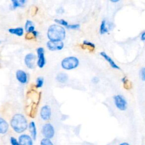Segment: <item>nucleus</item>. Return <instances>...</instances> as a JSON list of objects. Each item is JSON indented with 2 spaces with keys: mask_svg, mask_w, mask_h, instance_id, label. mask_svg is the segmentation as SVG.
<instances>
[{
  "mask_svg": "<svg viewBox=\"0 0 145 145\" xmlns=\"http://www.w3.org/2000/svg\"><path fill=\"white\" fill-rule=\"evenodd\" d=\"M47 36L49 41L59 42L63 41L66 37L65 29L58 24H52L48 28Z\"/></svg>",
  "mask_w": 145,
  "mask_h": 145,
  "instance_id": "obj_1",
  "label": "nucleus"
},
{
  "mask_svg": "<svg viewBox=\"0 0 145 145\" xmlns=\"http://www.w3.org/2000/svg\"><path fill=\"white\" fill-rule=\"evenodd\" d=\"M11 126L16 132L21 133L27 128V121L22 114H16L11 119Z\"/></svg>",
  "mask_w": 145,
  "mask_h": 145,
  "instance_id": "obj_2",
  "label": "nucleus"
},
{
  "mask_svg": "<svg viewBox=\"0 0 145 145\" xmlns=\"http://www.w3.org/2000/svg\"><path fill=\"white\" fill-rule=\"evenodd\" d=\"M79 65V60L77 57L69 56L64 58L61 61V67L66 70L75 69Z\"/></svg>",
  "mask_w": 145,
  "mask_h": 145,
  "instance_id": "obj_3",
  "label": "nucleus"
},
{
  "mask_svg": "<svg viewBox=\"0 0 145 145\" xmlns=\"http://www.w3.org/2000/svg\"><path fill=\"white\" fill-rule=\"evenodd\" d=\"M114 104L119 110L124 111L128 107V103L125 98L121 95H114L113 97Z\"/></svg>",
  "mask_w": 145,
  "mask_h": 145,
  "instance_id": "obj_4",
  "label": "nucleus"
},
{
  "mask_svg": "<svg viewBox=\"0 0 145 145\" xmlns=\"http://www.w3.org/2000/svg\"><path fill=\"white\" fill-rule=\"evenodd\" d=\"M42 133L46 138L50 139L53 137L54 135V129L53 126L50 124H46L43 126Z\"/></svg>",
  "mask_w": 145,
  "mask_h": 145,
  "instance_id": "obj_5",
  "label": "nucleus"
},
{
  "mask_svg": "<svg viewBox=\"0 0 145 145\" xmlns=\"http://www.w3.org/2000/svg\"><path fill=\"white\" fill-rule=\"evenodd\" d=\"M47 46L48 49L51 51L54 50H60L64 48V43L63 41L54 42V41H49L47 43Z\"/></svg>",
  "mask_w": 145,
  "mask_h": 145,
  "instance_id": "obj_6",
  "label": "nucleus"
},
{
  "mask_svg": "<svg viewBox=\"0 0 145 145\" xmlns=\"http://www.w3.org/2000/svg\"><path fill=\"white\" fill-rule=\"evenodd\" d=\"M44 49L42 47L39 48L37 49V53H38V65L40 68H43L45 66L46 61L44 56Z\"/></svg>",
  "mask_w": 145,
  "mask_h": 145,
  "instance_id": "obj_7",
  "label": "nucleus"
},
{
  "mask_svg": "<svg viewBox=\"0 0 145 145\" xmlns=\"http://www.w3.org/2000/svg\"><path fill=\"white\" fill-rule=\"evenodd\" d=\"M40 116L43 120H49L51 116V109L49 105H46L42 107L40 111Z\"/></svg>",
  "mask_w": 145,
  "mask_h": 145,
  "instance_id": "obj_8",
  "label": "nucleus"
},
{
  "mask_svg": "<svg viewBox=\"0 0 145 145\" xmlns=\"http://www.w3.org/2000/svg\"><path fill=\"white\" fill-rule=\"evenodd\" d=\"M36 56L33 53L27 54L24 59V63L30 69H34L35 67V61Z\"/></svg>",
  "mask_w": 145,
  "mask_h": 145,
  "instance_id": "obj_9",
  "label": "nucleus"
},
{
  "mask_svg": "<svg viewBox=\"0 0 145 145\" xmlns=\"http://www.w3.org/2000/svg\"><path fill=\"white\" fill-rule=\"evenodd\" d=\"M100 56H102L103 58H104L105 60H106L108 63L109 64L110 66H111L113 69H118V70L120 69V68L119 66L117 65L116 63L113 60L111 57H110L106 53L104 52H101L100 53Z\"/></svg>",
  "mask_w": 145,
  "mask_h": 145,
  "instance_id": "obj_10",
  "label": "nucleus"
},
{
  "mask_svg": "<svg viewBox=\"0 0 145 145\" xmlns=\"http://www.w3.org/2000/svg\"><path fill=\"white\" fill-rule=\"evenodd\" d=\"M20 145H33V141L31 138L28 135L23 134L20 135L19 138Z\"/></svg>",
  "mask_w": 145,
  "mask_h": 145,
  "instance_id": "obj_11",
  "label": "nucleus"
},
{
  "mask_svg": "<svg viewBox=\"0 0 145 145\" xmlns=\"http://www.w3.org/2000/svg\"><path fill=\"white\" fill-rule=\"evenodd\" d=\"M16 77L17 80L21 83L24 84L27 81V76L24 71L21 70H17L16 73Z\"/></svg>",
  "mask_w": 145,
  "mask_h": 145,
  "instance_id": "obj_12",
  "label": "nucleus"
},
{
  "mask_svg": "<svg viewBox=\"0 0 145 145\" xmlns=\"http://www.w3.org/2000/svg\"><path fill=\"white\" fill-rule=\"evenodd\" d=\"M9 125L3 119L0 118V134H5L8 132Z\"/></svg>",
  "mask_w": 145,
  "mask_h": 145,
  "instance_id": "obj_13",
  "label": "nucleus"
},
{
  "mask_svg": "<svg viewBox=\"0 0 145 145\" xmlns=\"http://www.w3.org/2000/svg\"><path fill=\"white\" fill-rule=\"evenodd\" d=\"M68 79V75L65 73H60L56 76V80L61 83H64L66 82Z\"/></svg>",
  "mask_w": 145,
  "mask_h": 145,
  "instance_id": "obj_14",
  "label": "nucleus"
},
{
  "mask_svg": "<svg viewBox=\"0 0 145 145\" xmlns=\"http://www.w3.org/2000/svg\"><path fill=\"white\" fill-rule=\"evenodd\" d=\"M29 129H30V131L31 134L32 135V137H33V138L34 140H35L36 138L37 132H36V128L35 124L34 122L33 121L30 124Z\"/></svg>",
  "mask_w": 145,
  "mask_h": 145,
  "instance_id": "obj_15",
  "label": "nucleus"
},
{
  "mask_svg": "<svg viewBox=\"0 0 145 145\" xmlns=\"http://www.w3.org/2000/svg\"><path fill=\"white\" fill-rule=\"evenodd\" d=\"M9 32L12 34L17 35L18 36H21L23 34V29L21 27H18L16 28H10L9 30Z\"/></svg>",
  "mask_w": 145,
  "mask_h": 145,
  "instance_id": "obj_16",
  "label": "nucleus"
},
{
  "mask_svg": "<svg viewBox=\"0 0 145 145\" xmlns=\"http://www.w3.org/2000/svg\"><path fill=\"white\" fill-rule=\"evenodd\" d=\"M108 32V29L106 26V20L104 19L101 22L100 26V34L101 35H104V34L107 33Z\"/></svg>",
  "mask_w": 145,
  "mask_h": 145,
  "instance_id": "obj_17",
  "label": "nucleus"
},
{
  "mask_svg": "<svg viewBox=\"0 0 145 145\" xmlns=\"http://www.w3.org/2000/svg\"><path fill=\"white\" fill-rule=\"evenodd\" d=\"M25 28H26V31L28 32V33H32L34 32L35 30V27L34 26L33 22L30 20H27L26 25H25Z\"/></svg>",
  "mask_w": 145,
  "mask_h": 145,
  "instance_id": "obj_18",
  "label": "nucleus"
},
{
  "mask_svg": "<svg viewBox=\"0 0 145 145\" xmlns=\"http://www.w3.org/2000/svg\"><path fill=\"white\" fill-rule=\"evenodd\" d=\"M12 3H13V7L14 9H16L18 8V7L22 6L24 4L26 1L25 0H12Z\"/></svg>",
  "mask_w": 145,
  "mask_h": 145,
  "instance_id": "obj_19",
  "label": "nucleus"
},
{
  "mask_svg": "<svg viewBox=\"0 0 145 145\" xmlns=\"http://www.w3.org/2000/svg\"><path fill=\"white\" fill-rule=\"evenodd\" d=\"M54 22H56L57 23H58V24H59L61 25V26H63L66 27V28H67L69 25V24L68 22L67 21H66L65 20L63 19H54Z\"/></svg>",
  "mask_w": 145,
  "mask_h": 145,
  "instance_id": "obj_20",
  "label": "nucleus"
},
{
  "mask_svg": "<svg viewBox=\"0 0 145 145\" xmlns=\"http://www.w3.org/2000/svg\"><path fill=\"white\" fill-rule=\"evenodd\" d=\"M44 84V78L43 77H38L36 79V85L37 88H40L43 86Z\"/></svg>",
  "mask_w": 145,
  "mask_h": 145,
  "instance_id": "obj_21",
  "label": "nucleus"
},
{
  "mask_svg": "<svg viewBox=\"0 0 145 145\" xmlns=\"http://www.w3.org/2000/svg\"><path fill=\"white\" fill-rule=\"evenodd\" d=\"M83 44L86 46H88V47H90L93 49H94L95 48V45L94 44V43H91L89 41H87V40H84L83 41Z\"/></svg>",
  "mask_w": 145,
  "mask_h": 145,
  "instance_id": "obj_22",
  "label": "nucleus"
},
{
  "mask_svg": "<svg viewBox=\"0 0 145 145\" xmlns=\"http://www.w3.org/2000/svg\"><path fill=\"white\" fill-rule=\"evenodd\" d=\"M41 145H53L49 139L44 138L41 140Z\"/></svg>",
  "mask_w": 145,
  "mask_h": 145,
  "instance_id": "obj_23",
  "label": "nucleus"
},
{
  "mask_svg": "<svg viewBox=\"0 0 145 145\" xmlns=\"http://www.w3.org/2000/svg\"><path fill=\"white\" fill-rule=\"evenodd\" d=\"M80 25L79 24H69L67 27V28L72 29V30H77L79 28Z\"/></svg>",
  "mask_w": 145,
  "mask_h": 145,
  "instance_id": "obj_24",
  "label": "nucleus"
},
{
  "mask_svg": "<svg viewBox=\"0 0 145 145\" xmlns=\"http://www.w3.org/2000/svg\"><path fill=\"white\" fill-rule=\"evenodd\" d=\"M140 75H141V79L143 81L145 82V67H143L141 69V72H140Z\"/></svg>",
  "mask_w": 145,
  "mask_h": 145,
  "instance_id": "obj_25",
  "label": "nucleus"
},
{
  "mask_svg": "<svg viewBox=\"0 0 145 145\" xmlns=\"http://www.w3.org/2000/svg\"><path fill=\"white\" fill-rule=\"evenodd\" d=\"M10 142H11V145H20L19 143V142L17 141V140L14 137L11 138Z\"/></svg>",
  "mask_w": 145,
  "mask_h": 145,
  "instance_id": "obj_26",
  "label": "nucleus"
},
{
  "mask_svg": "<svg viewBox=\"0 0 145 145\" xmlns=\"http://www.w3.org/2000/svg\"><path fill=\"white\" fill-rule=\"evenodd\" d=\"M122 82H123V83H124V87H125V88L126 87V86H127L128 84L129 83V82L126 77H124L122 78Z\"/></svg>",
  "mask_w": 145,
  "mask_h": 145,
  "instance_id": "obj_27",
  "label": "nucleus"
},
{
  "mask_svg": "<svg viewBox=\"0 0 145 145\" xmlns=\"http://www.w3.org/2000/svg\"><path fill=\"white\" fill-rule=\"evenodd\" d=\"M100 81V79L97 77H94L91 79L92 83H93L94 84H97Z\"/></svg>",
  "mask_w": 145,
  "mask_h": 145,
  "instance_id": "obj_28",
  "label": "nucleus"
},
{
  "mask_svg": "<svg viewBox=\"0 0 145 145\" xmlns=\"http://www.w3.org/2000/svg\"><path fill=\"white\" fill-rule=\"evenodd\" d=\"M34 35L32 33H27L26 35V38L28 39V40H30V39H33L34 38Z\"/></svg>",
  "mask_w": 145,
  "mask_h": 145,
  "instance_id": "obj_29",
  "label": "nucleus"
},
{
  "mask_svg": "<svg viewBox=\"0 0 145 145\" xmlns=\"http://www.w3.org/2000/svg\"><path fill=\"white\" fill-rule=\"evenodd\" d=\"M57 12L59 14H63L64 13V10L63 8H60V9H58L57 10Z\"/></svg>",
  "mask_w": 145,
  "mask_h": 145,
  "instance_id": "obj_30",
  "label": "nucleus"
},
{
  "mask_svg": "<svg viewBox=\"0 0 145 145\" xmlns=\"http://www.w3.org/2000/svg\"><path fill=\"white\" fill-rule=\"evenodd\" d=\"M141 40L142 41H145V31L142 34L141 36Z\"/></svg>",
  "mask_w": 145,
  "mask_h": 145,
  "instance_id": "obj_31",
  "label": "nucleus"
},
{
  "mask_svg": "<svg viewBox=\"0 0 145 145\" xmlns=\"http://www.w3.org/2000/svg\"><path fill=\"white\" fill-rule=\"evenodd\" d=\"M120 1V0H110V2H113V3H117Z\"/></svg>",
  "mask_w": 145,
  "mask_h": 145,
  "instance_id": "obj_32",
  "label": "nucleus"
},
{
  "mask_svg": "<svg viewBox=\"0 0 145 145\" xmlns=\"http://www.w3.org/2000/svg\"><path fill=\"white\" fill-rule=\"evenodd\" d=\"M119 145H130L127 142H123V143H121V144H120Z\"/></svg>",
  "mask_w": 145,
  "mask_h": 145,
  "instance_id": "obj_33",
  "label": "nucleus"
},
{
  "mask_svg": "<svg viewBox=\"0 0 145 145\" xmlns=\"http://www.w3.org/2000/svg\"><path fill=\"white\" fill-rule=\"evenodd\" d=\"M0 43H1V42H0Z\"/></svg>",
  "mask_w": 145,
  "mask_h": 145,
  "instance_id": "obj_34",
  "label": "nucleus"
}]
</instances>
